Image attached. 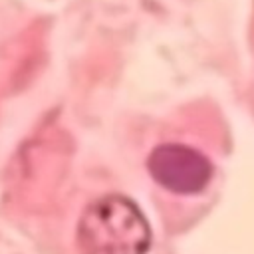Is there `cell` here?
I'll use <instances>...</instances> for the list:
<instances>
[{
  "mask_svg": "<svg viewBox=\"0 0 254 254\" xmlns=\"http://www.w3.org/2000/svg\"><path fill=\"white\" fill-rule=\"evenodd\" d=\"M149 244L147 218L133 200L119 194L91 202L77 224L81 254H145Z\"/></svg>",
  "mask_w": 254,
  "mask_h": 254,
  "instance_id": "cell-1",
  "label": "cell"
},
{
  "mask_svg": "<svg viewBox=\"0 0 254 254\" xmlns=\"http://www.w3.org/2000/svg\"><path fill=\"white\" fill-rule=\"evenodd\" d=\"M151 177L177 194L200 192L212 179L210 161L196 149L181 143H165L151 151L147 159Z\"/></svg>",
  "mask_w": 254,
  "mask_h": 254,
  "instance_id": "cell-2",
  "label": "cell"
}]
</instances>
